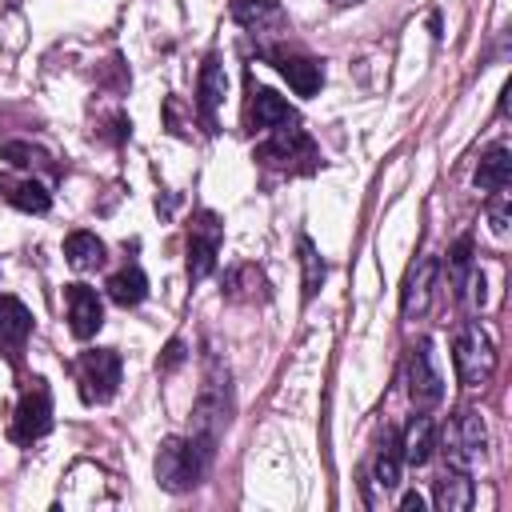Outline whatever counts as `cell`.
I'll use <instances>...</instances> for the list:
<instances>
[{
  "mask_svg": "<svg viewBox=\"0 0 512 512\" xmlns=\"http://www.w3.org/2000/svg\"><path fill=\"white\" fill-rule=\"evenodd\" d=\"M208 440H164L160 444V456H156V480L168 488V492H184L192 488L200 476H204V464H208Z\"/></svg>",
  "mask_w": 512,
  "mask_h": 512,
  "instance_id": "6da1fadb",
  "label": "cell"
},
{
  "mask_svg": "<svg viewBox=\"0 0 512 512\" xmlns=\"http://www.w3.org/2000/svg\"><path fill=\"white\" fill-rule=\"evenodd\" d=\"M452 364H456V376L464 388H480L488 384L492 368H496V348L488 340V332L480 324H464L456 332V344H452Z\"/></svg>",
  "mask_w": 512,
  "mask_h": 512,
  "instance_id": "7a4b0ae2",
  "label": "cell"
},
{
  "mask_svg": "<svg viewBox=\"0 0 512 512\" xmlns=\"http://www.w3.org/2000/svg\"><path fill=\"white\" fill-rule=\"evenodd\" d=\"M444 456L452 468H472L484 456V420L476 408H460L444 428Z\"/></svg>",
  "mask_w": 512,
  "mask_h": 512,
  "instance_id": "3957f363",
  "label": "cell"
},
{
  "mask_svg": "<svg viewBox=\"0 0 512 512\" xmlns=\"http://www.w3.org/2000/svg\"><path fill=\"white\" fill-rule=\"evenodd\" d=\"M52 428V392L44 380H32L16 404V420H12V440L16 444H32L40 436H48Z\"/></svg>",
  "mask_w": 512,
  "mask_h": 512,
  "instance_id": "277c9868",
  "label": "cell"
},
{
  "mask_svg": "<svg viewBox=\"0 0 512 512\" xmlns=\"http://www.w3.org/2000/svg\"><path fill=\"white\" fill-rule=\"evenodd\" d=\"M116 384H120V356L112 348H92L80 356V392L88 404L112 400Z\"/></svg>",
  "mask_w": 512,
  "mask_h": 512,
  "instance_id": "5b68a950",
  "label": "cell"
},
{
  "mask_svg": "<svg viewBox=\"0 0 512 512\" xmlns=\"http://www.w3.org/2000/svg\"><path fill=\"white\" fill-rule=\"evenodd\" d=\"M408 396H412L416 408H432L444 396V376H440V368L432 360V344L428 340H420L408 352Z\"/></svg>",
  "mask_w": 512,
  "mask_h": 512,
  "instance_id": "8992f818",
  "label": "cell"
},
{
  "mask_svg": "<svg viewBox=\"0 0 512 512\" xmlns=\"http://www.w3.org/2000/svg\"><path fill=\"white\" fill-rule=\"evenodd\" d=\"M216 252H220V220L212 212H200L188 224V276L204 280L216 268Z\"/></svg>",
  "mask_w": 512,
  "mask_h": 512,
  "instance_id": "52a82bcc",
  "label": "cell"
},
{
  "mask_svg": "<svg viewBox=\"0 0 512 512\" xmlns=\"http://www.w3.org/2000/svg\"><path fill=\"white\" fill-rule=\"evenodd\" d=\"M68 320H72V336H80V340H88V336H96L100 332V324H104V304H100V296H96V288H88V284H68Z\"/></svg>",
  "mask_w": 512,
  "mask_h": 512,
  "instance_id": "ba28073f",
  "label": "cell"
},
{
  "mask_svg": "<svg viewBox=\"0 0 512 512\" xmlns=\"http://www.w3.org/2000/svg\"><path fill=\"white\" fill-rule=\"evenodd\" d=\"M400 432L396 428H388L384 432V440H380V448H376V460H372V472L364 476V488H380V492H388V488H396L400 484Z\"/></svg>",
  "mask_w": 512,
  "mask_h": 512,
  "instance_id": "9c48e42d",
  "label": "cell"
},
{
  "mask_svg": "<svg viewBox=\"0 0 512 512\" xmlns=\"http://www.w3.org/2000/svg\"><path fill=\"white\" fill-rule=\"evenodd\" d=\"M432 276H436V260L432 256H420L404 280V296H400V312L412 320L428 308V296H432Z\"/></svg>",
  "mask_w": 512,
  "mask_h": 512,
  "instance_id": "30bf717a",
  "label": "cell"
},
{
  "mask_svg": "<svg viewBox=\"0 0 512 512\" xmlns=\"http://www.w3.org/2000/svg\"><path fill=\"white\" fill-rule=\"evenodd\" d=\"M432 448H436V428H432V416L416 412V416L408 420L404 436H400V456H404V464L420 468V464H428Z\"/></svg>",
  "mask_w": 512,
  "mask_h": 512,
  "instance_id": "8fae6325",
  "label": "cell"
},
{
  "mask_svg": "<svg viewBox=\"0 0 512 512\" xmlns=\"http://www.w3.org/2000/svg\"><path fill=\"white\" fill-rule=\"evenodd\" d=\"M472 496H476V488H472V480H468L464 468H448L436 480V488H432V500H436L440 512H468L472 508Z\"/></svg>",
  "mask_w": 512,
  "mask_h": 512,
  "instance_id": "7c38bea8",
  "label": "cell"
},
{
  "mask_svg": "<svg viewBox=\"0 0 512 512\" xmlns=\"http://www.w3.org/2000/svg\"><path fill=\"white\" fill-rule=\"evenodd\" d=\"M224 64H220V56L212 52L208 60H204V68H200V88H196V108H200V116H204V124L212 128L216 120V104L224 100Z\"/></svg>",
  "mask_w": 512,
  "mask_h": 512,
  "instance_id": "4fadbf2b",
  "label": "cell"
},
{
  "mask_svg": "<svg viewBox=\"0 0 512 512\" xmlns=\"http://www.w3.org/2000/svg\"><path fill=\"white\" fill-rule=\"evenodd\" d=\"M276 68H280V76L292 84L296 96H312V92H320V84H324V68H320L316 60H308V56H276Z\"/></svg>",
  "mask_w": 512,
  "mask_h": 512,
  "instance_id": "5bb4252c",
  "label": "cell"
},
{
  "mask_svg": "<svg viewBox=\"0 0 512 512\" xmlns=\"http://www.w3.org/2000/svg\"><path fill=\"white\" fill-rule=\"evenodd\" d=\"M508 180H512V156H508L504 144H492V148L480 156V164H476V188H484V192H504Z\"/></svg>",
  "mask_w": 512,
  "mask_h": 512,
  "instance_id": "9a60e30c",
  "label": "cell"
},
{
  "mask_svg": "<svg viewBox=\"0 0 512 512\" xmlns=\"http://www.w3.org/2000/svg\"><path fill=\"white\" fill-rule=\"evenodd\" d=\"M32 332V312L16 296H0V344L20 348Z\"/></svg>",
  "mask_w": 512,
  "mask_h": 512,
  "instance_id": "2e32d148",
  "label": "cell"
},
{
  "mask_svg": "<svg viewBox=\"0 0 512 512\" xmlns=\"http://www.w3.org/2000/svg\"><path fill=\"white\" fill-rule=\"evenodd\" d=\"M248 120H252V128H280V124H288V120H296V116H292L288 100H280L272 88H260V92L252 96Z\"/></svg>",
  "mask_w": 512,
  "mask_h": 512,
  "instance_id": "e0dca14e",
  "label": "cell"
},
{
  "mask_svg": "<svg viewBox=\"0 0 512 512\" xmlns=\"http://www.w3.org/2000/svg\"><path fill=\"white\" fill-rule=\"evenodd\" d=\"M108 296H112V304H120V308H136V304L148 296V276H144L140 268H120V272L108 280Z\"/></svg>",
  "mask_w": 512,
  "mask_h": 512,
  "instance_id": "ac0fdd59",
  "label": "cell"
},
{
  "mask_svg": "<svg viewBox=\"0 0 512 512\" xmlns=\"http://www.w3.org/2000/svg\"><path fill=\"white\" fill-rule=\"evenodd\" d=\"M64 256H68L72 268L88 272V268H100V264H104V244H100L92 232H68V240H64Z\"/></svg>",
  "mask_w": 512,
  "mask_h": 512,
  "instance_id": "d6986e66",
  "label": "cell"
},
{
  "mask_svg": "<svg viewBox=\"0 0 512 512\" xmlns=\"http://www.w3.org/2000/svg\"><path fill=\"white\" fill-rule=\"evenodd\" d=\"M232 16H236L244 28H256V32L284 24V12H280L272 0H236V4H232Z\"/></svg>",
  "mask_w": 512,
  "mask_h": 512,
  "instance_id": "ffe728a7",
  "label": "cell"
},
{
  "mask_svg": "<svg viewBox=\"0 0 512 512\" xmlns=\"http://www.w3.org/2000/svg\"><path fill=\"white\" fill-rule=\"evenodd\" d=\"M296 152H312V140L300 128H276V136L260 148V160H292Z\"/></svg>",
  "mask_w": 512,
  "mask_h": 512,
  "instance_id": "44dd1931",
  "label": "cell"
},
{
  "mask_svg": "<svg viewBox=\"0 0 512 512\" xmlns=\"http://www.w3.org/2000/svg\"><path fill=\"white\" fill-rule=\"evenodd\" d=\"M8 200H12L20 212H48V204H52L48 188H44V184H36V180H24V184H16V188L8 192Z\"/></svg>",
  "mask_w": 512,
  "mask_h": 512,
  "instance_id": "7402d4cb",
  "label": "cell"
},
{
  "mask_svg": "<svg viewBox=\"0 0 512 512\" xmlns=\"http://www.w3.org/2000/svg\"><path fill=\"white\" fill-rule=\"evenodd\" d=\"M300 264H304V300H312L316 288H320V280H324V260L316 256V248H312L308 236H300Z\"/></svg>",
  "mask_w": 512,
  "mask_h": 512,
  "instance_id": "603a6c76",
  "label": "cell"
},
{
  "mask_svg": "<svg viewBox=\"0 0 512 512\" xmlns=\"http://www.w3.org/2000/svg\"><path fill=\"white\" fill-rule=\"evenodd\" d=\"M468 272H472V240L464 236V240H456V248L448 252V280H452V288H460Z\"/></svg>",
  "mask_w": 512,
  "mask_h": 512,
  "instance_id": "cb8c5ba5",
  "label": "cell"
},
{
  "mask_svg": "<svg viewBox=\"0 0 512 512\" xmlns=\"http://www.w3.org/2000/svg\"><path fill=\"white\" fill-rule=\"evenodd\" d=\"M4 160H8V164H16V168H32V164H44L48 156H44L40 148L24 144V140H12V144H4Z\"/></svg>",
  "mask_w": 512,
  "mask_h": 512,
  "instance_id": "d4e9b609",
  "label": "cell"
},
{
  "mask_svg": "<svg viewBox=\"0 0 512 512\" xmlns=\"http://www.w3.org/2000/svg\"><path fill=\"white\" fill-rule=\"evenodd\" d=\"M492 228L504 236L508 232V212H504V192H496V204H492Z\"/></svg>",
  "mask_w": 512,
  "mask_h": 512,
  "instance_id": "484cf974",
  "label": "cell"
},
{
  "mask_svg": "<svg viewBox=\"0 0 512 512\" xmlns=\"http://www.w3.org/2000/svg\"><path fill=\"white\" fill-rule=\"evenodd\" d=\"M184 360V344L180 340H168V348H164V360H160V368L168 372V368H176Z\"/></svg>",
  "mask_w": 512,
  "mask_h": 512,
  "instance_id": "4316f807",
  "label": "cell"
},
{
  "mask_svg": "<svg viewBox=\"0 0 512 512\" xmlns=\"http://www.w3.org/2000/svg\"><path fill=\"white\" fill-rule=\"evenodd\" d=\"M400 508H404V512H420V508H424V496H420V492H404V496H400Z\"/></svg>",
  "mask_w": 512,
  "mask_h": 512,
  "instance_id": "83f0119b",
  "label": "cell"
}]
</instances>
